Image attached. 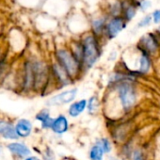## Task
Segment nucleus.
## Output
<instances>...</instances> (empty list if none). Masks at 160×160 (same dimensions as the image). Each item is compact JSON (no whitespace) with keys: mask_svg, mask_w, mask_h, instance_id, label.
<instances>
[{"mask_svg":"<svg viewBox=\"0 0 160 160\" xmlns=\"http://www.w3.org/2000/svg\"><path fill=\"white\" fill-rule=\"evenodd\" d=\"M82 66L83 70L92 69L101 57L102 49L99 38L93 33L86 35L82 41Z\"/></svg>","mask_w":160,"mask_h":160,"instance_id":"nucleus-1","label":"nucleus"},{"mask_svg":"<svg viewBox=\"0 0 160 160\" xmlns=\"http://www.w3.org/2000/svg\"><path fill=\"white\" fill-rule=\"evenodd\" d=\"M56 61L64 68L68 74L73 79H77L84 72L82 63L73 55L72 50L69 48H59L55 53Z\"/></svg>","mask_w":160,"mask_h":160,"instance_id":"nucleus-2","label":"nucleus"},{"mask_svg":"<svg viewBox=\"0 0 160 160\" xmlns=\"http://www.w3.org/2000/svg\"><path fill=\"white\" fill-rule=\"evenodd\" d=\"M113 86L116 90L122 108L124 111H129L137 102V92L134 85L131 81H122Z\"/></svg>","mask_w":160,"mask_h":160,"instance_id":"nucleus-3","label":"nucleus"},{"mask_svg":"<svg viewBox=\"0 0 160 160\" xmlns=\"http://www.w3.org/2000/svg\"><path fill=\"white\" fill-rule=\"evenodd\" d=\"M50 70H51L53 80L57 85H58L59 88H63L73 83V79L68 74V72L64 70V68L60 66L57 61H55L50 65Z\"/></svg>","mask_w":160,"mask_h":160,"instance_id":"nucleus-4","label":"nucleus"},{"mask_svg":"<svg viewBox=\"0 0 160 160\" xmlns=\"http://www.w3.org/2000/svg\"><path fill=\"white\" fill-rule=\"evenodd\" d=\"M126 20L122 16H112L107 22L105 36L108 40H112L116 38L126 27Z\"/></svg>","mask_w":160,"mask_h":160,"instance_id":"nucleus-5","label":"nucleus"},{"mask_svg":"<svg viewBox=\"0 0 160 160\" xmlns=\"http://www.w3.org/2000/svg\"><path fill=\"white\" fill-rule=\"evenodd\" d=\"M138 47L149 55L155 54L160 47L159 38L154 33H146L139 39Z\"/></svg>","mask_w":160,"mask_h":160,"instance_id":"nucleus-6","label":"nucleus"},{"mask_svg":"<svg viewBox=\"0 0 160 160\" xmlns=\"http://www.w3.org/2000/svg\"><path fill=\"white\" fill-rule=\"evenodd\" d=\"M77 92H78L77 88H72L71 90L64 91L60 93L54 95L50 99H48L46 102V105L53 107V106H61V105H66V104L72 103L75 99Z\"/></svg>","mask_w":160,"mask_h":160,"instance_id":"nucleus-7","label":"nucleus"},{"mask_svg":"<svg viewBox=\"0 0 160 160\" xmlns=\"http://www.w3.org/2000/svg\"><path fill=\"white\" fill-rule=\"evenodd\" d=\"M138 4L135 0H122V16L126 22L132 21L138 12Z\"/></svg>","mask_w":160,"mask_h":160,"instance_id":"nucleus-8","label":"nucleus"},{"mask_svg":"<svg viewBox=\"0 0 160 160\" xmlns=\"http://www.w3.org/2000/svg\"><path fill=\"white\" fill-rule=\"evenodd\" d=\"M151 67H152L151 55H149L146 52L140 50V56L138 58V67H137V70H136V73L137 74H146V73H148L150 72Z\"/></svg>","mask_w":160,"mask_h":160,"instance_id":"nucleus-9","label":"nucleus"},{"mask_svg":"<svg viewBox=\"0 0 160 160\" xmlns=\"http://www.w3.org/2000/svg\"><path fill=\"white\" fill-rule=\"evenodd\" d=\"M0 136L8 139H17L19 138L15 127L7 121H0Z\"/></svg>","mask_w":160,"mask_h":160,"instance_id":"nucleus-10","label":"nucleus"},{"mask_svg":"<svg viewBox=\"0 0 160 160\" xmlns=\"http://www.w3.org/2000/svg\"><path fill=\"white\" fill-rule=\"evenodd\" d=\"M107 22L108 20L106 17H99L93 19L92 21V33H93L96 37L100 39L101 36L105 35Z\"/></svg>","mask_w":160,"mask_h":160,"instance_id":"nucleus-11","label":"nucleus"},{"mask_svg":"<svg viewBox=\"0 0 160 160\" xmlns=\"http://www.w3.org/2000/svg\"><path fill=\"white\" fill-rule=\"evenodd\" d=\"M15 129L19 137L27 138L30 135L32 131V123L27 119H21L17 122L15 125Z\"/></svg>","mask_w":160,"mask_h":160,"instance_id":"nucleus-12","label":"nucleus"},{"mask_svg":"<svg viewBox=\"0 0 160 160\" xmlns=\"http://www.w3.org/2000/svg\"><path fill=\"white\" fill-rule=\"evenodd\" d=\"M69 128V124H68V120L64 115H59L58 116L55 120L54 122L52 124L51 129L56 133V134H63L65 132H67Z\"/></svg>","mask_w":160,"mask_h":160,"instance_id":"nucleus-13","label":"nucleus"},{"mask_svg":"<svg viewBox=\"0 0 160 160\" xmlns=\"http://www.w3.org/2000/svg\"><path fill=\"white\" fill-rule=\"evenodd\" d=\"M87 106H88V101L85 100V99H81V100H79V101L73 102L70 106L68 113L72 118L78 117L80 114H81L87 108Z\"/></svg>","mask_w":160,"mask_h":160,"instance_id":"nucleus-14","label":"nucleus"},{"mask_svg":"<svg viewBox=\"0 0 160 160\" xmlns=\"http://www.w3.org/2000/svg\"><path fill=\"white\" fill-rule=\"evenodd\" d=\"M12 63L8 59L7 56L0 59V86H2L9 73L12 71Z\"/></svg>","mask_w":160,"mask_h":160,"instance_id":"nucleus-15","label":"nucleus"},{"mask_svg":"<svg viewBox=\"0 0 160 160\" xmlns=\"http://www.w3.org/2000/svg\"><path fill=\"white\" fill-rule=\"evenodd\" d=\"M8 149L15 155L20 157H25L30 154L29 149L23 143L19 142H12L8 145Z\"/></svg>","mask_w":160,"mask_h":160,"instance_id":"nucleus-16","label":"nucleus"},{"mask_svg":"<svg viewBox=\"0 0 160 160\" xmlns=\"http://www.w3.org/2000/svg\"><path fill=\"white\" fill-rule=\"evenodd\" d=\"M36 120L41 122L42 127L44 129H48L52 127V124L54 122V119L50 117V113L47 109H42L36 115Z\"/></svg>","mask_w":160,"mask_h":160,"instance_id":"nucleus-17","label":"nucleus"},{"mask_svg":"<svg viewBox=\"0 0 160 160\" xmlns=\"http://www.w3.org/2000/svg\"><path fill=\"white\" fill-rule=\"evenodd\" d=\"M104 151L100 145H94L90 152V158L92 160H102Z\"/></svg>","mask_w":160,"mask_h":160,"instance_id":"nucleus-18","label":"nucleus"},{"mask_svg":"<svg viewBox=\"0 0 160 160\" xmlns=\"http://www.w3.org/2000/svg\"><path fill=\"white\" fill-rule=\"evenodd\" d=\"M98 107H99V102H98V99L96 96H92L90 98L89 102H88V106H87V108L89 110V113L90 114H93L97 111L98 109Z\"/></svg>","mask_w":160,"mask_h":160,"instance_id":"nucleus-19","label":"nucleus"},{"mask_svg":"<svg viewBox=\"0 0 160 160\" xmlns=\"http://www.w3.org/2000/svg\"><path fill=\"white\" fill-rule=\"evenodd\" d=\"M152 22V14H148L146 16H144L138 24V28H146L148 26L151 25V23Z\"/></svg>","mask_w":160,"mask_h":160,"instance_id":"nucleus-20","label":"nucleus"},{"mask_svg":"<svg viewBox=\"0 0 160 160\" xmlns=\"http://www.w3.org/2000/svg\"><path fill=\"white\" fill-rule=\"evenodd\" d=\"M98 145H100L104 151V152H109L111 151V145L110 142L107 139V138H102L98 141L97 143Z\"/></svg>","mask_w":160,"mask_h":160,"instance_id":"nucleus-21","label":"nucleus"},{"mask_svg":"<svg viewBox=\"0 0 160 160\" xmlns=\"http://www.w3.org/2000/svg\"><path fill=\"white\" fill-rule=\"evenodd\" d=\"M152 22L155 25H160V10H155L152 13Z\"/></svg>","mask_w":160,"mask_h":160,"instance_id":"nucleus-22","label":"nucleus"},{"mask_svg":"<svg viewBox=\"0 0 160 160\" xmlns=\"http://www.w3.org/2000/svg\"><path fill=\"white\" fill-rule=\"evenodd\" d=\"M133 160H143V155L141 153L140 151L137 150L134 152V154H133Z\"/></svg>","mask_w":160,"mask_h":160,"instance_id":"nucleus-23","label":"nucleus"},{"mask_svg":"<svg viewBox=\"0 0 160 160\" xmlns=\"http://www.w3.org/2000/svg\"><path fill=\"white\" fill-rule=\"evenodd\" d=\"M26 160H40L38 157H35V156H29V157H28Z\"/></svg>","mask_w":160,"mask_h":160,"instance_id":"nucleus-24","label":"nucleus"},{"mask_svg":"<svg viewBox=\"0 0 160 160\" xmlns=\"http://www.w3.org/2000/svg\"><path fill=\"white\" fill-rule=\"evenodd\" d=\"M6 55H5V53H3V51L1 50V49H0V59H1L2 58H4Z\"/></svg>","mask_w":160,"mask_h":160,"instance_id":"nucleus-25","label":"nucleus"},{"mask_svg":"<svg viewBox=\"0 0 160 160\" xmlns=\"http://www.w3.org/2000/svg\"><path fill=\"white\" fill-rule=\"evenodd\" d=\"M157 31H158V33H159V35H160V26H159V28L157 29Z\"/></svg>","mask_w":160,"mask_h":160,"instance_id":"nucleus-26","label":"nucleus"}]
</instances>
